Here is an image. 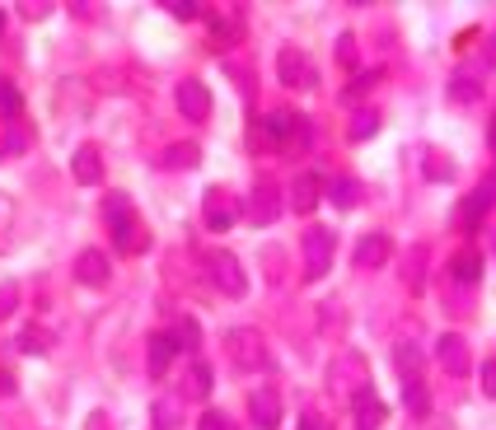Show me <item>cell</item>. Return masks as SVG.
Segmentation results:
<instances>
[{"label":"cell","instance_id":"obj_1","mask_svg":"<svg viewBox=\"0 0 496 430\" xmlns=\"http://www.w3.org/2000/svg\"><path fill=\"white\" fill-rule=\"evenodd\" d=\"M103 220H108V229H113L118 253H146V248H150V234L141 229V220H136V210H131V201H127L122 192H108Z\"/></svg>","mask_w":496,"mask_h":430},{"label":"cell","instance_id":"obj_2","mask_svg":"<svg viewBox=\"0 0 496 430\" xmlns=\"http://www.w3.org/2000/svg\"><path fill=\"white\" fill-rule=\"evenodd\" d=\"M225 356H230L234 369L258 374V369L267 365V341H262L258 328H230V332H225Z\"/></svg>","mask_w":496,"mask_h":430},{"label":"cell","instance_id":"obj_3","mask_svg":"<svg viewBox=\"0 0 496 430\" xmlns=\"http://www.w3.org/2000/svg\"><path fill=\"white\" fill-rule=\"evenodd\" d=\"M300 248H305V276L319 281V276H328V266H333L338 234H333V229H323V225H310L305 238H300Z\"/></svg>","mask_w":496,"mask_h":430},{"label":"cell","instance_id":"obj_4","mask_svg":"<svg viewBox=\"0 0 496 430\" xmlns=\"http://www.w3.org/2000/svg\"><path fill=\"white\" fill-rule=\"evenodd\" d=\"M239 197L230 192V187H206V201H202V220L206 229H234L239 220Z\"/></svg>","mask_w":496,"mask_h":430},{"label":"cell","instance_id":"obj_5","mask_svg":"<svg viewBox=\"0 0 496 430\" xmlns=\"http://www.w3.org/2000/svg\"><path fill=\"white\" fill-rule=\"evenodd\" d=\"M206 276L220 294H243L248 290V276H243V266L234 253H206Z\"/></svg>","mask_w":496,"mask_h":430},{"label":"cell","instance_id":"obj_6","mask_svg":"<svg viewBox=\"0 0 496 430\" xmlns=\"http://www.w3.org/2000/svg\"><path fill=\"white\" fill-rule=\"evenodd\" d=\"M277 75H281V85H291V89H310L314 85V61L300 47H281L277 51Z\"/></svg>","mask_w":496,"mask_h":430},{"label":"cell","instance_id":"obj_7","mask_svg":"<svg viewBox=\"0 0 496 430\" xmlns=\"http://www.w3.org/2000/svg\"><path fill=\"white\" fill-rule=\"evenodd\" d=\"M178 113L187 122H206L211 117V89L202 85V79H178Z\"/></svg>","mask_w":496,"mask_h":430},{"label":"cell","instance_id":"obj_8","mask_svg":"<svg viewBox=\"0 0 496 430\" xmlns=\"http://www.w3.org/2000/svg\"><path fill=\"white\" fill-rule=\"evenodd\" d=\"M248 215H253V225H272L281 215V192H277V182H258L253 187V197H248Z\"/></svg>","mask_w":496,"mask_h":430},{"label":"cell","instance_id":"obj_9","mask_svg":"<svg viewBox=\"0 0 496 430\" xmlns=\"http://www.w3.org/2000/svg\"><path fill=\"white\" fill-rule=\"evenodd\" d=\"M262 131H267L272 141H286L291 145V141H305L310 126H305V117H300V113H291V108H277V113L262 122Z\"/></svg>","mask_w":496,"mask_h":430},{"label":"cell","instance_id":"obj_10","mask_svg":"<svg viewBox=\"0 0 496 430\" xmlns=\"http://www.w3.org/2000/svg\"><path fill=\"white\" fill-rule=\"evenodd\" d=\"M491 201H496V178H482V182L473 187V197H468V201L454 210V220H459V225H478Z\"/></svg>","mask_w":496,"mask_h":430},{"label":"cell","instance_id":"obj_11","mask_svg":"<svg viewBox=\"0 0 496 430\" xmlns=\"http://www.w3.org/2000/svg\"><path fill=\"white\" fill-rule=\"evenodd\" d=\"M435 360H440V369H445V374H463L468 369V341L459 332H445V337L435 341Z\"/></svg>","mask_w":496,"mask_h":430},{"label":"cell","instance_id":"obj_12","mask_svg":"<svg viewBox=\"0 0 496 430\" xmlns=\"http://www.w3.org/2000/svg\"><path fill=\"white\" fill-rule=\"evenodd\" d=\"M248 412H253V425L258 430H277L281 425V397L272 388H258L253 397H248Z\"/></svg>","mask_w":496,"mask_h":430},{"label":"cell","instance_id":"obj_13","mask_svg":"<svg viewBox=\"0 0 496 430\" xmlns=\"http://www.w3.org/2000/svg\"><path fill=\"white\" fill-rule=\"evenodd\" d=\"M75 276L85 281V285H108V276H113V266H108V253L85 248V253L75 257Z\"/></svg>","mask_w":496,"mask_h":430},{"label":"cell","instance_id":"obj_14","mask_svg":"<svg viewBox=\"0 0 496 430\" xmlns=\"http://www.w3.org/2000/svg\"><path fill=\"white\" fill-rule=\"evenodd\" d=\"M389 253H394V244L384 234H366L361 244H356V266H361V272H375V266L389 262Z\"/></svg>","mask_w":496,"mask_h":430},{"label":"cell","instance_id":"obj_15","mask_svg":"<svg viewBox=\"0 0 496 430\" xmlns=\"http://www.w3.org/2000/svg\"><path fill=\"white\" fill-rule=\"evenodd\" d=\"M319 197H323V178H319V173H300V178L291 182V206H295L300 215H310V210L319 206Z\"/></svg>","mask_w":496,"mask_h":430},{"label":"cell","instance_id":"obj_16","mask_svg":"<svg viewBox=\"0 0 496 430\" xmlns=\"http://www.w3.org/2000/svg\"><path fill=\"white\" fill-rule=\"evenodd\" d=\"M71 173H75V182H99V178H103V154H99V145H80V150L71 154Z\"/></svg>","mask_w":496,"mask_h":430},{"label":"cell","instance_id":"obj_17","mask_svg":"<svg viewBox=\"0 0 496 430\" xmlns=\"http://www.w3.org/2000/svg\"><path fill=\"white\" fill-rule=\"evenodd\" d=\"M351 412H356V425H361V430H375V425H384V402H379L370 388L351 393Z\"/></svg>","mask_w":496,"mask_h":430},{"label":"cell","instance_id":"obj_18","mask_svg":"<svg viewBox=\"0 0 496 430\" xmlns=\"http://www.w3.org/2000/svg\"><path fill=\"white\" fill-rule=\"evenodd\" d=\"M394 365H398L403 384H422V351H417V341H398L394 346Z\"/></svg>","mask_w":496,"mask_h":430},{"label":"cell","instance_id":"obj_19","mask_svg":"<svg viewBox=\"0 0 496 430\" xmlns=\"http://www.w3.org/2000/svg\"><path fill=\"white\" fill-rule=\"evenodd\" d=\"M174 351H178V346H174L169 332H155V337H150V374H155V379H164V374H169Z\"/></svg>","mask_w":496,"mask_h":430},{"label":"cell","instance_id":"obj_20","mask_svg":"<svg viewBox=\"0 0 496 430\" xmlns=\"http://www.w3.org/2000/svg\"><path fill=\"white\" fill-rule=\"evenodd\" d=\"M450 276L463 281V285H473V281L482 276V257H478L473 248H459V253L450 257Z\"/></svg>","mask_w":496,"mask_h":430},{"label":"cell","instance_id":"obj_21","mask_svg":"<svg viewBox=\"0 0 496 430\" xmlns=\"http://www.w3.org/2000/svg\"><path fill=\"white\" fill-rule=\"evenodd\" d=\"M211 393V365L206 360H192L183 374V397H206Z\"/></svg>","mask_w":496,"mask_h":430},{"label":"cell","instance_id":"obj_22","mask_svg":"<svg viewBox=\"0 0 496 430\" xmlns=\"http://www.w3.org/2000/svg\"><path fill=\"white\" fill-rule=\"evenodd\" d=\"M197 159H202V150L192 145V141H178V145H169L159 154V164L164 169H197Z\"/></svg>","mask_w":496,"mask_h":430},{"label":"cell","instance_id":"obj_23","mask_svg":"<svg viewBox=\"0 0 496 430\" xmlns=\"http://www.w3.org/2000/svg\"><path fill=\"white\" fill-rule=\"evenodd\" d=\"M47 346H52V337H47V328H38V322H29V328L19 332V351L24 356H43Z\"/></svg>","mask_w":496,"mask_h":430},{"label":"cell","instance_id":"obj_24","mask_svg":"<svg viewBox=\"0 0 496 430\" xmlns=\"http://www.w3.org/2000/svg\"><path fill=\"white\" fill-rule=\"evenodd\" d=\"M375 131H379V113H375V108H361V113L351 117L347 136H351V141H366V136H375Z\"/></svg>","mask_w":496,"mask_h":430},{"label":"cell","instance_id":"obj_25","mask_svg":"<svg viewBox=\"0 0 496 430\" xmlns=\"http://www.w3.org/2000/svg\"><path fill=\"white\" fill-rule=\"evenodd\" d=\"M328 197H333V201L347 210V206L361 201V182H356V178H338V182H328Z\"/></svg>","mask_w":496,"mask_h":430},{"label":"cell","instance_id":"obj_26","mask_svg":"<svg viewBox=\"0 0 496 430\" xmlns=\"http://www.w3.org/2000/svg\"><path fill=\"white\" fill-rule=\"evenodd\" d=\"M422 276H426V253H422V248H407V257H403V281H407V290H417Z\"/></svg>","mask_w":496,"mask_h":430},{"label":"cell","instance_id":"obj_27","mask_svg":"<svg viewBox=\"0 0 496 430\" xmlns=\"http://www.w3.org/2000/svg\"><path fill=\"white\" fill-rule=\"evenodd\" d=\"M403 402H407L412 416H426L431 412V388L426 384H403Z\"/></svg>","mask_w":496,"mask_h":430},{"label":"cell","instance_id":"obj_28","mask_svg":"<svg viewBox=\"0 0 496 430\" xmlns=\"http://www.w3.org/2000/svg\"><path fill=\"white\" fill-rule=\"evenodd\" d=\"M150 421H155V430H174L178 425V397H159L150 407Z\"/></svg>","mask_w":496,"mask_h":430},{"label":"cell","instance_id":"obj_29","mask_svg":"<svg viewBox=\"0 0 496 430\" xmlns=\"http://www.w3.org/2000/svg\"><path fill=\"white\" fill-rule=\"evenodd\" d=\"M19 113H24V94L10 85V79H0V117H10V122H14Z\"/></svg>","mask_w":496,"mask_h":430},{"label":"cell","instance_id":"obj_30","mask_svg":"<svg viewBox=\"0 0 496 430\" xmlns=\"http://www.w3.org/2000/svg\"><path fill=\"white\" fill-rule=\"evenodd\" d=\"M169 337H174L178 351H197V341H202V332H197V322H192V318H178V328Z\"/></svg>","mask_w":496,"mask_h":430},{"label":"cell","instance_id":"obj_31","mask_svg":"<svg viewBox=\"0 0 496 430\" xmlns=\"http://www.w3.org/2000/svg\"><path fill=\"white\" fill-rule=\"evenodd\" d=\"M450 98L473 103V98H478V79H473V75H454V79H450Z\"/></svg>","mask_w":496,"mask_h":430},{"label":"cell","instance_id":"obj_32","mask_svg":"<svg viewBox=\"0 0 496 430\" xmlns=\"http://www.w3.org/2000/svg\"><path fill=\"white\" fill-rule=\"evenodd\" d=\"M379 79H384L379 70H366V75H356V85L347 89V103H356V98H361V94H370V89L379 85Z\"/></svg>","mask_w":496,"mask_h":430},{"label":"cell","instance_id":"obj_33","mask_svg":"<svg viewBox=\"0 0 496 430\" xmlns=\"http://www.w3.org/2000/svg\"><path fill=\"white\" fill-rule=\"evenodd\" d=\"M19 309V285L14 281H0V318H10Z\"/></svg>","mask_w":496,"mask_h":430},{"label":"cell","instance_id":"obj_34","mask_svg":"<svg viewBox=\"0 0 496 430\" xmlns=\"http://www.w3.org/2000/svg\"><path fill=\"white\" fill-rule=\"evenodd\" d=\"M338 61H342V66H356V38H351V33L338 38Z\"/></svg>","mask_w":496,"mask_h":430},{"label":"cell","instance_id":"obj_35","mask_svg":"<svg viewBox=\"0 0 496 430\" xmlns=\"http://www.w3.org/2000/svg\"><path fill=\"white\" fill-rule=\"evenodd\" d=\"M197 430H230V421H225V412H202Z\"/></svg>","mask_w":496,"mask_h":430},{"label":"cell","instance_id":"obj_36","mask_svg":"<svg viewBox=\"0 0 496 430\" xmlns=\"http://www.w3.org/2000/svg\"><path fill=\"white\" fill-rule=\"evenodd\" d=\"M482 393H487V397H496V356L482 365Z\"/></svg>","mask_w":496,"mask_h":430},{"label":"cell","instance_id":"obj_37","mask_svg":"<svg viewBox=\"0 0 496 430\" xmlns=\"http://www.w3.org/2000/svg\"><path fill=\"white\" fill-rule=\"evenodd\" d=\"M426 173H431V178H445V173H450V164L440 159V150H431V159H426Z\"/></svg>","mask_w":496,"mask_h":430},{"label":"cell","instance_id":"obj_38","mask_svg":"<svg viewBox=\"0 0 496 430\" xmlns=\"http://www.w3.org/2000/svg\"><path fill=\"white\" fill-rule=\"evenodd\" d=\"M169 14H178V19H197V5H192V0H169Z\"/></svg>","mask_w":496,"mask_h":430},{"label":"cell","instance_id":"obj_39","mask_svg":"<svg viewBox=\"0 0 496 430\" xmlns=\"http://www.w3.org/2000/svg\"><path fill=\"white\" fill-rule=\"evenodd\" d=\"M10 393H14V379H10L5 369H0V397H10Z\"/></svg>","mask_w":496,"mask_h":430},{"label":"cell","instance_id":"obj_40","mask_svg":"<svg viewBox=\"0 0 496 430\" xmlns=\"http://www.w3.org/2000/svg\"><path fill=\"white\" fill-rule=\"evenodd\" d=\"M300 430H323V421L319 416H305V425H300Z\"/></svg>","mask_w":496,"mask_h":430},{"label":"cell","instance_id":"obj_41","mask_svg":"<svg viewBox=\"0 0 496 430\" xmlns=\"http://www.w3.org/2000/svg\"><path fill=\"white\" fill-rule=\"evenodd\" d=\"M491 150H496V122H491Z\"/></svg>","mask_w":496,"mask_h":430},{"label":"cell","instance_id":"obj_42","mask_svg":"<svg viewBox=\"0 0 496 430\" xmlns=\"http://www.w3.org/2000/svg\"><path fill=\"white\" fill-rule=\"evenodd\" d=\"M0 29H5V14H0Z\"/></svg>","mask_w":496,"mask_h":430}]
</instances>
